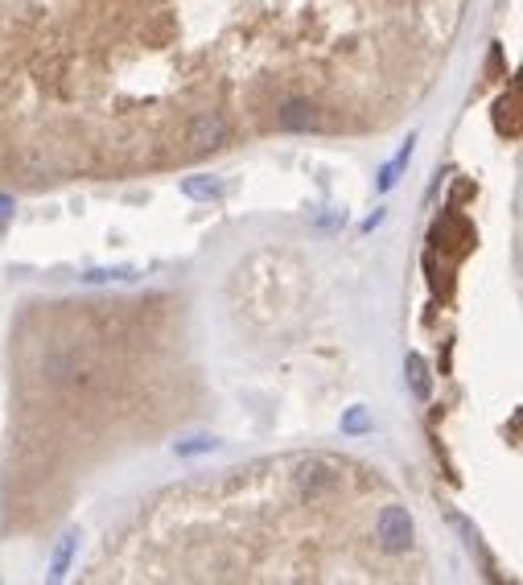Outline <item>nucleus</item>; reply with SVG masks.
Masks as SVG:
<instances>
[{
	"label": "nucleus",
	"mask_w": 523,
	"mask_h": 585,
	"mask_svg": "<svg viewBox=\"0 0 523 585\" xmlns=\"http://www.w3.org/2000/svg\"><path fill=\"white\" fill-rule=\"evenodd\" d=\"M342 483V470L330 462V458H301L297 462V474H293V487H297V495L301 499H322V495H330L334 487Z\"/></svg>",
	"instance_id": "f257e3e1"
},
{
	"label": "nucleus",
	"mask_w": 523,
	"mask_h": 585,
	"mask_svg": "<svg viewBox=\"0 0 523 585\" xmlns=\"http://www.w3.org/2000/svg\"><path fill=\"white\" fill-rule=\"evenodd\" d=\"M375 536H379V548H383V553H404V548L412 544V515H408L400 503L383 507L379 520H375Z\"/></svg>",
	"instance_id": "f03ea898"
},
{
	"label": "nucleus",
	"mask_w": 523,
	"mask_h": 585,
	"mask_svg": "<svg viewBox=\"0 0 523 585\" xmlns=\"http://www.w3.org/2000/svg\"><path fill=\"white\" fill-rule=\"evenodd\" d=\"M186 141L190 149L206 153V149H219L227 141V120L219 112H194L190 124H186Z\"/></svg>",
	"instance_id": "7ed1b4c3"
},
{
	"label": "nucleus",
	"mask_w": 523,
	"mask_h": 585,
	"mask_svg": "<svg viewBox=\"0 0 523 585\" xmlns=\"http://www.w3.org/2000/svg\"><path fill=\"white\" fill-rule=\"evenodd\" d=\"M433 244L445 248V252H453V256H462V252H470V244H474V231H470V223H466L458 211H445V215L437 219V227H433Z\"/></svg>",
	"instance_id": "20e7f679"
},
{
	"label": "nucleus",
	"mask_w": 523,
	"mask_h": 585,
	"mask_svg": "<svg viewBox=\"0 0 523 585\" xmlns=\"http://www.w3.org/2000/svg\"><path fill=\"white\" fill-rule=\"evenodd\" d=\"M276 120H281L285 132H322L326 128V116L313 99H289Z\"/></svg>",
	"instance_id": "39448f33"
},
{
	"label": "nucleus",
	"mask_w": 523,
	"mask_h": 585,
	"mask_svg": "<svg viewBox=\"0 0 523 585\" xmlns=\"http://www.w3.org/2000/svg\"><path fill=\"white\" fill-rule=\"evenodd\" d=\"M404 375H408L412 392L421 396V400L433 392V384H429V367H425V359H421V355H408V359H404Z\"/></svg>",
	"instance_id": "423d86ee"
},
{
	"label": "nucleus",
	"mask_w": 523,
	"mask_h": 585,
	"mask_svg": "<svg viewBox=\"0 0 523 585\" xmlns=\"http://www.w3.org/2000/svg\"><path fill=\"white\" fill-rule=\"evenodd\" d=\"M75 544H79V536H75V532H66V536L58 540V548H54V561H50V577H62L66 569H71V557H75Z\"/></svg>",
	"instance_id": "0eeeda50"
},
{
	"label": "nucleus",
	"mask_w": 523,
	"mask_h": 585,
	"mask_svg": "<svg viewBox=\"0 0 523 585\" xmlns=\"http://www.w3.org/2000/svg\"><path fill=\"white\" fill-rule=\"evenodd\" d=\"M408 157H412V136H408V141H404L400 157H396V161H388V165H383V169H379V190H392V186L400 182V169L408 165Z\"/></svg>",
	"instance_id": "6e6552de"
},
{
	"label": "nucleus",
	"mask_w": 523,
	"mask_h": 585,
	"mask_svg": "<svg viewBox=\"0 0 523 585\" xmlns=\"http://www.w3.org/2000/svg\"><path fill=\"white\" fill-rule=\"evenodd\" d=\"M182 190H186L190 198H219V194H223V182H215L211 174H194V178L182 182Z\"/></svg>",
	"instance_id": "1a4fd4ad"
},
{
	"label": "nucleus",
	"mask_w": 523,
	"mask_h": 585,
	"mask_svg": "<svg viewBox=\"0 0 523 585\" xmlns=\"http://www.w3.org/2000/svg\"><path fill=\"white\" fill-rule=\"evenodd\" d=\"M215 437H190V441H178L173 450H178V458H198V454H211L215 450Z\"/></svg>",
	"instance_id": "9d476101"
},
{
	"label": "nucleus",
	"mask_w": 523,
	"mask_h": 585,
	"mask_svg": "<svg viewBox=\"0 0 523 585\" xmlns=\"http://www.w3.org/2000/svg\"><path fill=\"white\" fill-rule=\"evenodd\" d=\"M371 429V417H367V408H351L342 417V433H367Z\"/></svg>",
	"instance_id": "9b49d317"
},
{
	"label": "nucleus",
	"mask_w": 523,
	"mask_h": 585,
	"mask_svg": "<svg viewBox=\"0 0 523 585\" xmlns=\"http://www.w3.org/2000/svg\"><path fill=\"white\" fill-rule=\"evenodd\" d=\"M9 215H13V198L0 194V219H9Z\"/></svg>",
	"instance_id": "f8f14e48"
},
{
	"label": "nucleus",
	"mask_w": 523,
	"mask_h": 585,
	"mask_svg": "<svg viewBox=\"0 0 523 585\" xmlns=\"http://www.w3.org/2000/svg\"><path fill=\"white\" fill-rule=\"evenodd\" d=\"M379 223H383V211H375V215H371V219H367V223H363V231H375V227H379Z\"/></svg>",
	"instance_id": "ddd939ff"
}]
</instances>
